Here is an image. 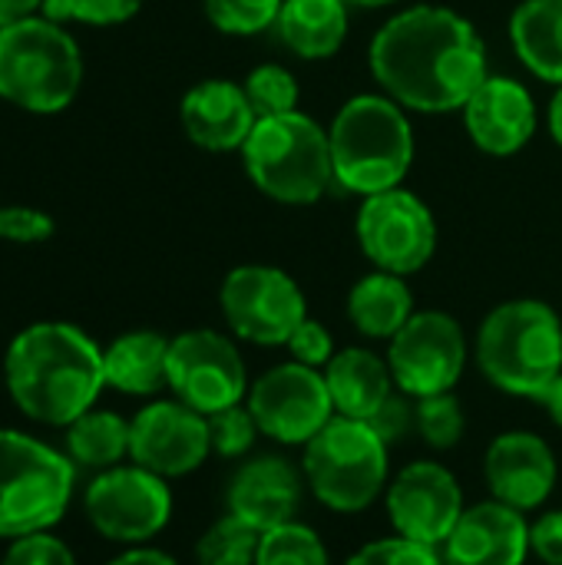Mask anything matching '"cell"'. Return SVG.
Here are the masks:
<instances>
[{
	"label": "cell",
	"instance_id": "31",
	"mask_svg": "<svg viewBox=\"0 0 562 565\" xmlns=\"http://www.w3.org/2000/svg\"><path fill=\"white\" fill-rule=\"evenodd\" d=\"M245 96L255 109V116H282V113H291L298 109V79L291 70H285L282 63H262L255 66L245 79Z\"/></svg>",
	"mask_w": 562,
	"mask_h": 565
},
{
	"label": "cell",
	"instance_id": "30",
	"mask_svg": "<svg viewBox=\"0 0 562 565\" xmlns=\"http://www.w3.org/2000/svg\"><path fill=\"white\" fill-rule=\"evenodd\" d=\"M414 420H417V437L431 450H454L464 434H467V414L460 401L450 394H434V397H417L414 401Z\"/></svg>",
	"mask_w": 562,
	"mask_h": 565
},
{
	"label": "cell",
	"instance_id": "45",
	"mask_svg": "<svg viewBox=\"0 0 562 565\" xmlns=\"http://www.w3.org/2000/svg\"><path fill=\"white\" fill-rule=\"evenodd\" d=\"M348 3H354V7H368V10H378V7H391V3H397V0H348Z\"/></svg>",
	"mask_w": 562,
	"mask_h": 565
},
{
	"label": "cell",
	"instance_id": "10",
	"mask_svg": "<svg viewBox=\"0 0 562 565\" xmlns=\"http://www.w3.org/2000/svg\"><path fill=\"white\" fill-rule=\"evenodd\" d=\"M354 235L374 268L401 278L421 271L437 252V222L431 205L401 185L361 202Z\"/></svg>",
	"mask_w": 562,
	"mask_h": 565
},
{
	"label": "cell",
	"instance_id": "25",
	"mask_svg": "<svg viewBox=\"0 0 562 565\" xmlns=\"http://www.w3.org/2000/svg\"><path fill=\"white\" fill-rule=\"evenodd\" d=\"M510 43L537 79L562 86V0H520L510 13Z\"/></svg>",
	"mask_w": 562,
	"mask_h": 565
},
{
	"label": "cell",
	"instance_id": "24",
	"mask_svg": "<svg viewBox=\"0 0 562 565\" xmlns=\"http://www.w3.org/2000/svg\"><path fill=\"white\" fill-rule=\"evenodd\" d=\"M414 295L401 275L374 268L348 291V321L368 341H391L414 318Z\"/></svg>",
	"mask_w": 562,
	"mask_h": 565
},
{
	"label": "cell",
	"instance_id": "17",
	"mask_svg": "<svg viewBox=\"0 0 562 565\" xmlns=\"http://www.w3.org/2000/svg\"><path fill=\"white\" fill-rule=\"evenodd\" d=\"M484 480L494 500L530 516L553 497L560 460L547 437L533 430H503L484 454Z\"/></svg>",
	"mask_w": 562,
	"mask_h": 565
},
{
	"label": "cell",
	"instance_id": "4",
	"mask_svg": "<svg viewBox=\"0 0 562 565\" xmlns=\"http://www.w3.org/2000/svg\"><path fill=\"white\" fill-rule=\"evenodd\" d=\"M335 182L354 195L397 189L414 162V129L407 109L388 93L351 96L328 126Z\"/></svg>",
	"mask_w": 562,
	"mask_h": 565
},
{
	"label": "cell",
	"instance_id": "19",
	"mask_svg": "<svg viewBox=\"0 0 562 565\" xmlns=\"http://www.w3.org/2000/svg\"><path fill=\"white\" fill-rule=\"evenodd\" d=\"M530 556V516L494 497L467 507L441 543L444 565H527Z\"/></svg>",
	"mask_w": 562,
	"mask_h": 565
},
{
	"label": "cell",
	"instance_id": "40",
	"mask_svg": "<svg viewBox=\"0 0 562 565\" xmlns=\"http://www.w3.org/2000/svg\"><path fill=\"white\" fill-rule=\"evenodd\" d=\"M530 550L543 565H562V507L530 523Z\"/></svg>",
	"mask_w": 562,
	"mask_h": 565
},
{
	"label": "cell",
	"instance_id": "13",
	"mask_svg": "<svg viewBox=\"0 0 562 565\" xmlns=\"http://www.w3.org/2000/svg\"><path fill=\"white\" fill-rule=\"evenodd\" d=\"M245 404L258 420L262 437L282 447H305L335 417L325 371L298 361L275 364L255 377Z\"/></svg>",
	"mask_w": 562,
	"mask_h": 565
},
{
	"label": "cell",
	"instance_id": "2",
	"mask_svg": "<svg viewBox=\"0 0 562 565\" xmlns=\"http://www.w3.org/2000/svg\"><path fill=\"white\" fill-rule=\"evenodd\" d=\"M10 401L40 424L70 427L93 411L106 387L103 348L66 321H40L23 328L3 358Z\"/></svg>",
	"mask_w": 562,
	"mask_h": 565
},
{
	"label": "cell",
	"instance_id": "28",
	"mask_svg": "<svg viewBox=\"0 0 562 565\" xmlns=\"http://www.w3.org/2000/svg\"><path fill=\"white\" fill-rule=\"evenodd\" d=\"M255 565H331V556L315 526L291 520L262 533Z\"/></svg>",
	"mask_w": 562,
	"mask_h": 565
},
{
	"label": "cell",
	"instance_id": "15",
	"mask_svg": "<svg viewBox=\"0 0 562 565\" xmlns=\"http://www.w3.org/2000/svg\"><path fill=\"white\" fill-rule=\"evenodd\" d=\"M384 510L397 536L441 550L467 503L450 467L437 460H411L391 477L384 490Z\"/></svg>",
	"mask_w": 562,
	"mask_h": 565
},
{
	"label": "cell",
	"instance_id": "42",
	"mask_svg": "<svg viewBox=\"0 0 562 565\" xmlns=\"http://www.w3.org/2000/svg\"><path fill=\"white\" fill-rule=\"evenodd\" d=\"M43 0H0V26H10L17 20H26L40 13Z\"/></svg>",
	"mask_w": 562,
	"mask_h": 565
},
{
	"label": "cell",
	"instance_id": "1",
	"mask_svg": "<svg viewBox=\"0 0 562 565\" xmlns=\"http://www.w3.org/2000/svg\"><path fill=\"white\" fill-rule=\"evenodd\" d=\"M371 73L411 113H457L490 76L480 30L457 10L417 3L394 13L371 40Z\"/></svg>",
	"mask_w": 562,
	"mask_h": 565
},
{
	"label": "cell",
	"instance_id": "7",
	"mask_svg": "<svg viewBox=\"0 0 562 565\" xmlns=\"http://www.w3.org/2000/svg\"><path fill=\"white\" fill-rule=\"evenodd\" d=\"M242 162L255 189L285 205H311L335 182L328 129L301 109L262 116L242 146Z\"/></svg>",
	"mask_w": 562,
	"mask_h": 565
},
{
	"label": "cell",
	"instance_id": "5",
	"mask_svg": "<svg viewBox=\"0 0 562 565\" xmlns=\"http://www.w3.org/2000/svg\"><path fill=\"white\" fill-rule=\"evenodd\" d=\"M83 86V53L63 23L33 13L0 26V99L33 113L56 116L73 106Z\"/></svg>",
	"mask_w": 562,
	"mask_h": 565
},
{
	"label": "cell",
	"instance_id": "43",
	"mask_svg": "<svg viewBox=\"0 0 562 565\" xmlns=\"http://www.w3.org/2000/svg\"><path fill=\"white\" fill-rule=\"evenodd\" d=\"M540 404L547 407V417H550V420H553V424L562 430V374L553 381V384H550V391L540 397Z\"/></svg>",
	"mask_w": 562,
	"mask_h": 565
},
{
	"label": "cell",
	"instance_id": "32",
	"mask_svg": "<svg viewBox=\"0 0 562 565\" xmlns=\"http://www.w3.org/2000/svg\"><path fill=\"white\" fill-rule=\"evenodd\" d=\"M285 0H202L209 23L229 36H255L278 23Z\"/></svg>",
	"mask_w": 562,
	"mask_h": 565
},
{
	"label": "cell",
	"instance_id": "18",
	"mask_svg": "<svg viewBox=\"0 0 562 565\" xmlns=\"http://www.w3.org/2000/svg\"><path fill=\"white\" fill-rule=\"evenodd\" d=\"M305 493L308 487L301 463H291L282 454H255L245 457L242 467L232 473L225 507L235 520L248 523L258 533H268L282 523L298 520Z\"/></svg>",
	"mask_w": 562,
	"mask_h": 565
},
{
	"label": "cell",
	"instance_id": "6",
	"mask_svg": "<svg viewBox=\"0 0 562 565\" xmlns=\"http://www.w3.org/2000/svg\"><path fill=\"white\" fill-rule=\"evenodd\" d=\"M301 473L308 493L331 513L358 516L384 500L391 483V447L368 420L331 417L305 447Z\"/></svg>",
	"mask_w": 562,
	"mask_h": 565
},
{
	"label": "cell",
	"instance_id": "27",
	"mask_svg": "<svg viewBox=\"0 0 562 565\" xmlns=\"http://www.w3.org/2000/svg\"><path fill=\"white\" fill-rule=\"evenodd\" d=\"M66 457L86 470H109L129 457V420L113 411H86L66 427Z\"/></svg>",
	"mask_w": 562,
	"mask_h": 565
},
{
	"label": "cell",
	"instance_id": "21",
	"mask_svg": "<svg viewBox=\"0 0 562 565\" xmlns=\"http://www.w3.org/2000/svg\"><path fill=\"white\" fill-rule=\"evenodd\" d=\"M185 136L205 152H235L252 136L258 116L245 96L242 83L232 79H202L195 83L179 106Z\"/></svg>",
	"mask_w": 562,
	"mask_h": 565
},
{
	"label": "cell",
	"instance_id": "34",
	"mask_svg": "<svg viewBox=\"0 0 562 565\" xmlns=\"http://www.w3.org/2000/svg\"><path fill=\"white\" fill-rule=\"evenodd\" d=\"M146 0H43L40 13L53 23H86V26H116L132 20Z\"/></svg>",
	"mask_w": 562,
	"mask_h": 565
},
{
	"label": "cell",
	"instance_id": "23",
	"mask_svg": "<svg viewBox=\"0 0 562 565\" xmlns=\"http://www.w3.org/2000/svg\"><path fill=\"white\" fill-rule=\"evenodd\" d=\"M169 341L159 331H126L103 348L106 387L129 397H152L169 387Z\"/></svg>",
	"mask_w": 562,
	"mask_h": 565
},
{
	"label": "cell",
	"instance_id": "44",
	"mask_svg": "<svg viewBox=\"0 0 562 565\" xmlns=\"http://www.w3.org/2000/svg\"><path fill=\"white\" fill-rule=\"evenodd\" d=\"M547 122H550V136H553V142L562 146V86H556V93H553V99H550Z\"/></svg>",
	"mask_w": 562,
	"mask_h": 565
},
{
	"label": "cell",
	"instance_id": "29",
	"mask_svg": "<svg viewBox=\"0 0 562 565\" xmlns=\"http://www.w3.org/2000/svg\"><path fill=\"white\" fill-rule=\"evenodd\" d=\"M262 533L225 513L195 543V565H255Z\"/></svg>",
	"mask_w": 562,
	"mask_h": 565
},
{
	"label": "cell",
	"instance_id": "22",
	"mask_svg": "<svg viewBox=\"0 0 562 565\" xmlns=\"http://www.w3.org/2000/svg\"><path fill=\"white\" fill-rule=\"evenodd\" d=\"M325 381L335 414L351 420H371L397 391L388 358L374 354L371 348H341L328 361Z\"/></svg>",
	"mask_w": 562,
	"mask_h": 565
},
{
	"label": "cell",
	"instance_id": "33",
	"mask_svg": "<svg viewBox=\"0 0 562 565\" xmlns=\"http://www.w3.org/2000/svg\"><path fill=\"white\" fill-rule=\"evenodd\" d=\"M209 437H212V454H219L222 460H245L255 450L262 430L248 404L242 401L235 407L209 414Z\"/></svg>",
	"mask_w": 562,
	"mask_h": 565
},
{
	"label": "cell",
	"instance_id": "39",
	"mask_svg": "<svg viewBox=\"0 0 562 565\" xmlns=\"http://www.w3.org/2000/svg\"><path fill=\"white\" fill-rule=\"evenodd\" d=\"M3 565H76L73 553L66 543H60L56 536L50 533H30V536H20L7 556Z\"/></svg>",
	"mask_w": 562,
	"mask_h": 565
},
{
	"label": "cell",
	"instance_id": "9",
	"mask_svg": "<svg viewBox=\"0 0 562 565\" xmlns=\"http://www.w3.org/2000/svg\"><path fill=\"white\" fill-rule=\"evenodd\" d=\"M219 308L238 341L258 348H285L308 318L301 285L275 265H238L219 288Z\"/></svg>",
	"mask_w": 562,
	"mask_h": 565
},
{
	"label": "cell",
	"instance_id": "38",
	"mask_svg": "<svg viewBox=\"0 0 562 565\" xmlns=\"http://www.w3.org/2000/svg\"><path fill=\"white\" fill-rule=\"evenodd\" d=\"M368 424L378 430V437H381L388 447L404 444L407 437H414V434H417V420H414V397H407V394L394 391V394L384 401V407H381Z\"/></svg>",
	"mask_w": 562,
	"mask_h": 565
},
{
	"label": "cell",
	"instance_id": "3",
	"mask_svg": "<svg viewBox=\"0 0 562 565\" xmlns=\"http://www.w3.org/2000/svg\"><path fill=\"white\" fill-rule=\"evenodd\" d=\"M474 358L500 394L540 401L562 374V318L537 298L503 301L480 321Z\"/></svg>",
	"mask_w": 562,
	"mask_h": 565
},
{
	"label": "cell",
	"instance_id": "14",
	"mask_svg": "<svg viewBox=\"0 0 562 565\" xmlns=\"http://www.w3.org/2000/svg\"><path fill=\"white\" fill-rule=\"evenodd\" d=\"M86 520L93 530L113 543H149L172 520L169 483L142 467H109L103 470L83 497Z\"/></svg>",
	"mask_w": 562,
	"mask_h": 565
},
{
	"label": "cell",
	"instance_id": "35",
	"mask_svg": "<svg viewBox=\"0 0 562 565\" xmlns=\"http://www.w3.org/2000/svg\"><path fill=\"white\" fill-rule=\"evenodd\" d=\"M344 565H444L437 546H424L404 536H384V540H371L361 550L351 553V559Z\"/></svg>",
	"mask_w": 562,
	"mask_h": 565
},
{
	"label": "cell",
	"instance_id": "41",
	"mask_svg": "<svg viewBox=\"0 0 562 565\" xmlns=\"http://www.w3.org/2000/svg\"><path fill=\"white\" fill-rule=\"evenodd\" d=\"M106 565H179L169 553L162 550H149V546H132L126 553H119L116 559H109Z\"/></svg>",
	"mask_w": 562,
	"mask_h": 565
},
{
	"label": "cell",
	"instance_id": "8",
	"mask_svg": "<svg viewBox=\"0 0 562 565\" xmlns=\"http://www.w3.org/2000/svg\"><path fill=\"white\" fill-rule=\"evenodd\" d=\"M73 463L53 447L0 430V536L46 533L73 497Z\"/></svg>",
	"mask_w": 562,
	"mask_h": 565
},
{
	"label": "cell",
	"instance_id": "12",
	"mask_svg": "<svg viewBox=\"0 0 562 565\" xmlns=\"http://www.w3.org/2000/svg\"><path fill=\"white\" fill-rule=\"evenodd\" d=\"M248 367L238 344L212 328L182 331L169 341V391L199 414H219L248 397Z\"/></svg>",
	"mask_w": 562,
	"mask_h": 565
},
{
	"label": "cell",
	"instance_id": "20",
	"mask_svg": "<svg viewBox=\"0 0 562 565\" xmlns=\"http://www.w3.org/2000/svg\"><path fill=\"white\" fill-rule=\"evenodd\" d=\"M470 142L487 156H517L537 132L533 93L513 76H487L464 103Z\"/></svg>",
	"mask_w": 562,
	"mask_h": 565
},
{
	"label": "cell",
	"instance_id": "37",
	"mask_svg": "<svg viewBox=\"0 0 562 565\" xmlns=\"http://www.w3.org/2000/svg\"><path fill=\"white\" fill-rule=\"evenodd\" d=\"M285 348H288L291 361L308 364V367H315V371H325V367H328V361L338 354L331 331H328L321 321H315V318H305V321L295 328V334L288 338V344H285Z\"/></svg>",
	"mask_w": 562,
	"mask_h": 565
},
{
	"label": "cell",
	"instance_id": "36",
	"mask_svg": "<svg viewBox=\"0 0 562 565\" xmlns=\"http://www.w3.org/2000/svg\"><path fill=\"white\" fill-rule=\"evenodd\" d=\"M56 222L36 205H0V242L10 245H40L50 242Z\"/></svg>",
	"mask_w": 562,
	"mask_h": 565
},
{
	"label": "cell",
	"instance_id": "11",
	"mask_svg": "<svg viewBox=\"0 0 562 565\" xmlns=\"http://www.w3.org/2000/svg\"><path fill=\"white\" fill-rule=\"evenodd\" d=\"M384 358L397 391L417 401L450 394L460 384L470 344L454 315L427 308L414 311V318L388 341Z\"/></svg>",
	"mask_w": 562,
	"mask_h": 565
},
{
	"label": "cell",
	"instance_id": "26",
	"mask_svg": "<svg viewBox=\"0 0 562 565\" xmlns=\"http://www.w3.org/2000/svg\"><path fill=\"white\" fill-rule=\"evenodd\" d=\"M275 30L301 60H328L348 40V0H285Z\"/></svg>",
	"mask_w": 562,
	"mask_h": 565
},
{
	"label": "cell",
	"instance_id": "16",
	"mask_svg": "<svg viewBox=\"0 0 562 565\" xmlns=\"http://www.w3.org/2000/svg\"><path fill=\"white\" fill-rule=\"evenodd\" d=\"M129 457L162 480L189 477L212 457L209 417L176 397L152 401L129 420Z\"/></svg>",
	"mask_w": 562,
	"mask_h": 565
}]
</instances>
